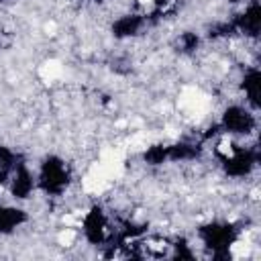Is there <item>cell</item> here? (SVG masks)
Returning a JSON list of instances; mask_svg holds the SVG:
<instances>
[{"label":"cell","instance_id":"obj_1","mask_svg":"<svg viewBox=\"0 0 261 261\" xmlns=\"http://www.w3.org/2000/svg\"><path fill=\"white\" fill-rule=\"evenodd\" d=\"M37 175V194L43 196L49 204L61 202L73 190L75 184V165L61 153L49 151L39 157L35 163Z\"/></svg>","mask_w":261,"mask_h":261},{"label":"cell","instance_id":"obj_2","mask_svg":"<svg viewBox=\"0 0 261 261\" xmlns=\"http://www.w3.org/2000/svg\"><path fill=\"white\" fill-rule=\"evenodd\" d=\"M77 234L84 247L90 249H104L114 241L116 234V222L112 210L104 202H90L80 212L77 220Z\"/></svg>","mask_w":261,"mask_h":261},{"label":"cell","instance_id":"obj_3","mask_svg":"<svg viewBox=\"0 0 261 261\" xmlns=\"http://www.w3.org/2000/svg\"><path fill=\"white\" fill-rule=\"evenodd\" d=\"M220 133L237 141H253L259 135V112L239 98H228L214 118Z\"/></svg>","mask_w":261,"mask_h":261},{"label":"cell","instance_id":"obj_4","mask_svg":"<svg viewBox=\"0 0 261 261\" xmlns=\"http://www.w3.org/2000/svg\"><path fill=\"white\" fill-rule=\"evenodd\" d=\"M37 175H35V167H31L29 159H22L8 175V184H6V196L12 202L18 204H29L33 202V198H37Z\"/></svg>","mask_w":261,"mask_h":261},{"label":"cell","instance_id":"obj_5","mask_svg":"<svg viewBox=\"0 0 261 261\" xmlns=\"http://www.w3.org/2000/svg\"><path fill=\"white\" fill-rule=\"evenodd\" d=\"M33 222V214L24 204L0 198V239L14 237L20 228H27Z\"/></svg>","mask_w":261,"mask_h":261},{"label":"cell","instance_id":"obj_6","mask_svg":"<svg viewBox=\"0 0 261 261\" xmlns=\"http://www.w3.org/2000/svg\"><path fill=\"white\" fill-rule=\"evenodd\" d=\"M22 159H27V157L18 147H12L8 143H0V171L10 173Z\"/></svg>","mask_w":261,"mask_h":261},{"label":"cell","instance_id":"obj_7","mask_svg":"<svg viewBox=\"0 0 261 261\" xmlns=\"http://www.w3.org/2000/svg\"><path fill=\"white\" fill-rule=\"evenodd\" d=\"M2 2H4V0H2Z\"/></svg>","mask_w":261,"mask_h":261}]
</instances>
